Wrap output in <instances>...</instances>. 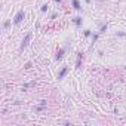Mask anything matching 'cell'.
I'll list each match as a JSON object with an SVG mask.
<instances>
[{
    "label": "cell",
    "instance_id": "4",
    "mask_svg": "<svg viewBox=\"0 0 126 126\" xmlns=\"http://www.w3.org/2000/svg\"><path fill=\"white\" fill-rule=\"evenodd\" d=\"M65 50H67V47H65V46L59 47V49H58V52H56V56H55V59H56V61H61L62 58H64V55H65Z\"/></svg>",
    "mask_w": 126,
    "mask_h": 126
},
{
    "label": "cell",
    "instance_id": "1",
    "mask_svg": "<svg viewBox=\"0 0 126 126\" xmlns=\"http://www.w3.org/2000/svg\"><path fill=\"white\" fill-rule=\"evenodd\" d=\"M24 18H25V11H24V9L18 11V12L15 14V16H14V25H19V24L24 21Z\"/></svg>",
    "mask_w": 126,
    "mask_h": 126
},
{
    "label": "cell",
    "instance_id": "19",
    "mask_svg": "<svg viewBox=\"0 0 126 126\" xmlns=\"http://www.w3.org/2000/svg\"><path fill=\"white\" fill-rule=\"evenodd\" d=\"M125 70H126V65H125Z\"/></svg>",
    "mask_w": 126,
    "mask_h": 126
},
{
    "label": "cell",
    "instance_id": "8",
    "mask_svg": "<svg viewBox=\"0 0 126 126\" xmlns=\"http://www.w3.org/2000/svg\"><path fill=\"white\" fill-rule=\"evenodd\" d=\"M34 111L36 113H43V111H46V105L45 104H39V105L34 107Z\"/></svg>",
    "mask_w": 126,
    "mask_h": 126
},
{
    "label": "cell",
    "instance_id": "3",
    "mask_svg": "<svg viewBox=\"0 0 126 126\" xmlns=\"http://www.w3.org/2000/svg\"><path fill=\"white\" fill-rule=\"evenodd\" d=\"M68 71H70V68H68V65H64V67H61V70L58 71V76H56V79L58 80H62L67 74H68Z\"/></svg>",
    "mask_w": 126,
    "mask_h": 126
},
{
    "label": "cell",
    "instance_id": "6",
    "mask_svg": "<svg viewBox=\"0 0 126 126\" xmlns=\"http://www.w3.org/2000/svg\"><path fill=\"white\" fill-rule=\"evenodd\" d=\"M71 21H73V24H74L77 28H80V27L83 25V16H80V15H79V16H74Z\"/></svg>",
    "mask_w": 126,
    "mask_h": 126
},
{
    "label": "cell",
    "instance_id": "9",
    "mask_svg": "<svg viewBox=\"0 0 126 126\" xmlns=\"http://www.w3.org/2000/svg\"><path fill=\"white\" fill-rule=\"evenodd\" d=\"M107 30H108V24H102V25L99 27V31H98V33H99V34H104Z\"/></svg>",
    "mask_w": 126,
    "mask_h": 126
},
{
    "label": "cell",
    "instance_id": "18",
    "mask_svg": "<svg viewBox=\"0 0 126 126\" xmlns=\"http://www.w3.org/2000/svg\"><path fill=\"white\" fill-rule=\"evenodd\" d=\"M53 2H55V3H61V2H62V0H53Z\"/></svg>",
    "mask_w": 126,
    "mask_h": 126
},
{
    "label": "cell",
    "instance_id": "12",
    "mask_svg": "<svg viewBox=\"0 0 126 126\" xmlns=\"http://www.w3.org/2000/svg\"><path fill=\"white\" fill-rule=\"evenodd\" d=\"M98 39H99V33H94V34H92V45H94V43H96V42H98Z\"/></svg>",
    "mask_w": 126,
    "mask_h": 126
},
{
    "label": "cell",
    "instance_id": "14",
    "mask_svg": "<svg viewBox=\"0 0 126 126\" xmlns=\"http://www.w3.org/2000/svg\"><path fill=\"white\" fill-rule=\"evenodd\" d=\"M9 27H11V19H6V21L3 22V30L6 31V30H8Z\"/></svg>",
    "mask_w": 126,
    "mask_h": 126
},
{
    "label": "cell",
    "instance_id": "5",
    "mask_svg": "<svg viewBox=\"0 0 126 126\" xmlns=\"http://www.w3.org/2000/svg\"><path fill=\"white\" fill-rule=\"evenodd\" d=\"M71 8H73L74 11H79V12H82V11H83L80 0H71Z\"/></svg>",
    "mask_w": 126,
    "mask_h": 126
},
{
    "label": "cell",
    "instance_id": "17",
    "mask_svg": "<svg viewBox=\"0 0 126 126\" xmlns=\"http://www.w3.org/2000/svg\"><path fill=\"white\" fill-rule=\"evenodd\" d=\"M91 2H92V0H85V3H86V5H91Z\"/></svg>",
    "mask_w": 126,
    "mask_h": 126
},
{
    "label": "cell",
    "instance_id": "13",
    "mask_svg": "<svg viewBox=\"0 0 126 126\" xmlns=\"http://www.w3.org/2000/svg\"><path fill=\"white\" fill-rule=\"evenodd\" d=\"M114 36H116V37H120V39H125V37H126V33H125V31H116Z\"/></svg>",
    "mask_w": 126,
    "mask_h": 126
},
{
    "label": "cell",
    "instance_id": "15",
    "mask_svg": "<svg viewBox=\"0 0 126 126\" xmlns=\"http://www.w3.org/2000/svg\"><path fill=\"white\" fill-rule=\"evenodd\" d=\"M31 65H33V64H31V62H27V64L24 65V68H25V70H28V68H31Z\"/></svg>",
    "mask_w": 126,
    "mask_h": 126
},
{
    "label": "cell",
    "instance_id": "16",
    "mask_svg": "<svg viewBox=\"0 0 126 126\" xmlns=\"http://www.w3.org/2000/svg\"><path fill=\"white\" fill-rule=\"evenodd\" d=\"M56 16H58V14H56V12H53V14H52V15H50V19H55V18H56Z\"/></svg>",
    "mask_w": 126,
    "mask_h": 126
},
{
    "label": "cell",
    "instance_id": "2",
    "mask_svg": "<svg viewBox=\"0 0 126 126\" xmlns=\"http://www.w3.org/2000/svg\"><path fill=\"white\" fill-rule=\"evenodd\" d=\"M31 37H33V36H31V33H27V34H25V37L22 39V42H21V46H19V50H21V52H22V50H24V49L28 46V43L31 42Z\"/></svg>",
    "mask_w": 126,
    "mask_h": 126
},
{
    "label": "cell",
    "instance_id": "10",
    "mask_svg": "<svg viewBox=\"0 0 126 126\" xmlns=\"http://www.w3.org/2000/svg\"><path fill=\"white\" fill-rule=\"evenodd\" d=\"M47 11H49V5H47V3L42 5V8H40V12H42V14H46Z\"/></svg>",
    "mask_w": 126,
    "mask_h": 126
},
{
    "label": "cell",
    "instance_id": "7",
    "mask_svg": "<svg viewBox=\"0 0 126 126\" xmlns=\"http://www.w3.org/2000/svg\"><path fill=\"white\" fill-rule=\"evenodd\" d=\"M82 59H83V53L82 52H77V59H76V68L77 70L82 67Z\"/></svg>",
    "mask_w": 126,
    "mask_h": 126
},
{
    "label": "cell",
    "instance_id": "11",
    "mask_svg": "<svg viewBox=\"0 0 126 126\" xmlns=\"http://www.w3.org/2000/svg\"><path fill=\"white\" fill-rule=\"evenodd\" d=\"M92 34H94V33H92V30H89V28L83 31V36H85L86 39H88V37H92Z\"/></svg>",
    "mask_w": 126,
    "mask_h": 126
}]
</instances>
